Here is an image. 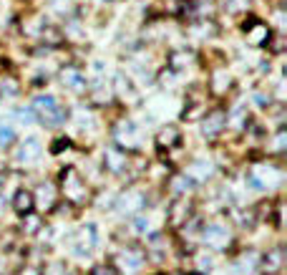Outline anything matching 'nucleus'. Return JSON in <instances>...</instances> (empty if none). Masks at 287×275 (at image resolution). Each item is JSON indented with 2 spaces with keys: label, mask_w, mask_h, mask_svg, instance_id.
I'll use <instances>...</instances> for the list:
<instances>
[{
  "label": "nucleus",
  "mask_w": 287,
  "mask_h": 275,
  "mask_svg": "<svg viewBox=\"0 0 287 275\" xmlns=\"http://www.w3.org/2000/svg\"><path fill=\"white\" fill-rule=\"evenodd\" d=\"M31 109L35 111V119H38V121L48 124V126H58V124L65 121V109L58 103V99L51 96V94H40V96H35Z\"/></svg>",
  "instance_id": "1"
},
{
  "label": "nucleus",
  "mask_w": 287,
  "mask_h": 275,
  "mask_svg": "<svg viewBox=\"0 0 287 275\" xmlns=\"http://www.w3.org/2000/svg\"><path fill=\"white\" fill-rule=\"evenodd\" d=\"M61 189H63L65 200L73 202V205H83L86 197H88V187L73 167H65L61 172Z\"/></svg>",
  "instance_id": "2"
},
{
  "label": "nucleus",
  "mask_w": 287,
  "mask_h": 275,
  "mask_svg": "<svg viewBox=\"0 0 287 275\" xmlns=\"http://www.w3.org/2000/svg\"><path fill=\"white\" fill-rule=\"evenodd\" d=\"M116 265L124 270V273H136L141 265H144V250L139 247H126L116 255Z\"/></svg>",
  "instance_id": "3"
},
{
  "label": "nucleus",
  "mask_w": 287,
  "mask_h": 275,
  "mask_svg": "<svg viewBox=\"0 0 287 275\" xmlns=\"http://www.w3.org/2000/svg\"><path fill=\"white\" fill-rule=\"evenodd\" d=\"M227 121H229V116H227V111L224 109H214V111H209L207 116H204V126H202V132H204V137H217V134H222L224 132V126H227Z\"/></svg>",
  "instance_id": "4"
},
{
  "label": "nucleus",
  "mask_w": 287,
  "mask_h": 275,
  "mask_svg": "<svg viewBox=\"0 0 287 275\" xmlns=\"http://www.w3.org/2000/svg\"><path fill=\"white\" fill-rule=\"evenodd\" d=\"M202 240H204L209 247H214V250H222V247H227V242H229V227H224V225H209V227L202 232Z\"/></svg>",
  "instance_id": "5"
},
{
  "label": "nucleus",
  "mask_w": 287,
  "mask_h": 275,
  "mask_svg": "<svg viewBox=\"0 0 287 275\" xmlns=\"http://www.w3.org/2000/svg\"><path fill=\"white\" fill-rule=\"evenodd\" d=\"M103 164H106L108 172L119 174V172H124L126 164H128V154L121 149V146H108V149L103 152Z\"/></svg>",
  "instance_id": "6"
},
{
  "label": "nucleus",
  "mask_w": 287,
  "mask_h": 275,
  "mask_svg": "<svg viewBox=\"0 0 287 275\" xmlns=\"http://www.w3.org/2000/svg\"><path fill=\"white\" fill-rule=\"evenodd\" d=\"M61 81H63V86H68L71 91H86V76L76 66H65L61 71Z\"/></svg>",
  "instance_id": "7"
},
{
  "label": "nucleus",
  "mask_w": 287,
  "mask_h": 275,
  "mask_svg": "<svg viewBox=\"0 0 287 275\" xmlns=\"http://www.w3.org/2000/svg\"><path fill=\"white\" fill-rule=\"evenodd\" d=\"M146 205V197H144V192H139V189H128V192L119 200V209L121 212H136V209H141Z\"/></svg>",
  "instance_id": "8"
},
{
  "label": "nucleus",
  "mask_w": 287,
  "mask_h": 275,
  "mask_svg": "<svg viewBox=\"0 0 287 275\" xmlns=\"http://www.w3.org/2000/svg\"><path fill=\"white\" fill-rule=\"evenodd\" d=\"M116 139H119L121 146H131V149H134V146H139V126L131 124V121L121 124L116 129Z\"/></svg>",
  "instance_id": "9"
},
{
  "label": "nucleus",
  "mask_w": 287,
  "mask_h": 275,
  "mask_svg": "<svg viewBox=\"0 0 287 275\" xmlns=\"http://www.w3.org/2000/svg\"><path fill=\"white\" fill-rule=\"evenodd\" d=\"M189 215H191L189 202H187V200H176V202L171 205V209H169V222H171L174 227H182V225H187Z\"/></svg>",
  "instance_id": "10"
},
{
  "label": "nucleus",
  "mask_w": 287,
  "mask_h": 275,
  "mask_svg": "<svg viewBox=\"0 0 287 275\" xmlns=\"http://www.w3.org/2000/svg\"><path fill=\"white\" fill-rule=\"evenodd\" d=\"M35 207V197L28 192V189H18L15 197H13V209L18 215H31Z\"/></svg>",
  "instance_id": "11"
},
{
  "label": "nucleus",
  "mask_w": 287,
  "mask_h": 275,
  "mask_svg": "<svg viewBox=\"0 0 287 275\" xmlns=\"http://www.w3.org/2000/svg\"><path fill=\"white\" fill-rule=\"evenodd\" d=\"M114 83H116V91L121 94V99H126L128 103H136V101H139V94H136V89H134V83H131L124 73H119V76L114 78Z\"/></svg>",
  "instance_id": "12"
},
{
  "label": "nucleus",
  "mask_w": 287,
  "mask_h": 275,
  "mask_svg": "<svg viewBox=\"0 0 287 275\" xmlns=\"http://www.w3.org/2000/svg\"><path fill=\"white\" fill-rule=\"evenodd\" d=\"M282 260H285L282 250H280V247H275V250H270L267 255H264V260H262V270L267 273V275H275V273H280Z\"/></svg>",
  "instance_id": "13"
},
{
  "label": "nucleus",
  "mask_w": 287,
  "mask_h": 275,
  "mask_svg": "<svg viewBox=\"0 0 287 275\" xmlns=\"http://www.w3.org/2000/svg\"><path fill=\"white\" fill-rule=\"evenodd\" d=\"M38 154H40V141H38L35 137L26 139L23 146L18 149V159H20V162H33V159H38Z\"/></svg>",
  "instance_id": "14"
},
{
  "label": "nucleus",
  "mask_w": 287,
  "mask_h": 275,
  "mask_svg": "<svg viewBox=\"0 0 287 275\" xmlns=\"http://www.w3.org/2000/svg\"><path fill=\"white\" fill-rule=\"evenodd\" d=\"M245 31H247V38H250V43H252V46H262L264 40L270 38L267 26H262V23H257V26H247Z\"/></svg>",
  "instance_id": "15"
},
{
  "label": "nucleus",
  "mask_w": 287,
  "mask_h": 275,
  "mask_svg": "<svg viewBox=\"0 0 287 275\" xmlns=\"http://www.w3.org/2000/svg\"><path fill=\"white\" fill-rule=\"evenodd\" d=\"M157 144L159 146H176L179 144V132L174 126H164V129L157 134Z\"/></svg>",
  "instance_id": "16"
},
{
  "label": "nucleus",
  "mask_w": 287,
  "mask_h": 275,
  "mask_svg": "<svg viewBox=\"0 0 287 275\" xmlns=\"http://www.w3.org/2000/svg\"><path fill=\"white\" fill-rule=\"evenodd\" d=\"M189 63H191V53H189V51H171V56H169V66H171L174 71L187 69Z\"/></svg>",
  "instance_id": "17"
},
{
  "label": "nucleus",
  "mask_w": 287,
  "mask_h": 275,
  "mask_svg": "<svg viewBox=\"0 0 287 275\" xmlns=\"http://www.w3.org/2000/svg\"><path fill=\"white\" fill-rule=\"evenodd\" d=\"M38 205H40L43 209H53V205H56V192H53L51 184H40V189H38Z\"/></svg>",
  "instance_id": "18"
},
{
  "label": "nucleus",
  "mask_w": 287,
  "mask_h": 275,
  "mask_svg": "<svg viewBox=\"0 0 287 275\" xmlns=\"http://www.w3.org/2000/svg\"><path fill=\"white\" fill-rule=\"evenodd\" d=\"M212 86H214L217 94L227 91V89H229V73H227L224 69H214V71H212Z\"/></svg>",
  "instance_id": "19"
},
{
  "label": "nucleus",
  "mask_w": 287,
  "mask_h": 275,
  "mask_svg": "<svg viewBox=\"0 0 287 275\" xmlns=\"http://www.w3.org/2000/svg\"><path fill=\"white\" fill-rule=\"evenodd\" d=\"M171 189L176 195H182V192H187V189H191V179L187 174H176V177H171Z\"/></svg>",
  "instance_id": "20"
},
{
  "label": "nucleus",
  "mask_w": 287,
  "mask_h": 275,
  "mask_svg": "<svg viewBox=\"0 0 287 275\" xmlns=\"http://www.w3.org/2000/svg\"><path fill=\"white\" fill-rule=\"evenodd\" d=\"M20 94V89H18V81H13V78H3V83H0V96H5V99H13V96H18Z\"/></svg>",
  "instance_id": "21"
},
{
  "label": "nucleus",
  "mask_w": 287,
  "mask_h": 275,
  "mask_svg": "<svg viewBox=\"0 0 287 275\" xmlns=\"http://www.w3.org/2000/svg\"><path fill=\"white\" fill-rule=\"evenodd\" d=\"M212 174V167L207 164V162H194V167H191V174H189V179L191 177H196V179H207Z\"/></svg>",
  "instance_id": "22"
},
{
  "label": "nucleus",
  "mask_w": 287,
  "mask_h": 275,
  "mask_svg": "<svg viewBox=\"0 0 287 275\" xmlns=\"http://www.w3.org/2000/svg\"><path fill=\"white\" fill-rule=\"evenodd\" d=\"M15 141V132L13 126H0V146H8Z\"/></svg>",
  "instance_id": "23"
},
{
  "label": "nucleus",
  "mask_w": 287,
  "mask_h": 275,
  "mask_svg": "<svg viewBox=\"0 0 287 275\" xmlns=\"http://www.w3.org/2000/svg\"><path fill=\"white\" fill-rule=\"evenodd\" d=\"M38 227H40V220L31 212V215H26V222H23V230L28 232V235H35L38 232Z\"/></svg>",
  "instance_id": "24"
},
{
  "label": "nucleus",
  "mask_w": 287,
  "mask_h": 275,
  "mask_svg": "<svg viewBox=\"0 0 287 275\" xmlns=\"http://www.w3.org/2000/svg\"><path fill=\"white\" fill-rule=\"evenodd\" d=\"M108 99H111V91H108V86H98V89H94V101L103 103V101H108Z\"/></svg>",
  "instance_id": "25"
},
{
  "label": "nucleus",
  "mask_w": 287,
  "mask_h": 275,
  "mask_svg": "<svg viewBox=\"0 0 287 275\" xmlns=\"http://www.w3.org/2000/svg\"><path fill=\"white\" fill-rule=\"evenodd\" d=\"M91 275H116V270L108 265H96V268H91Z\"/></svg>",
  "instance_id": "26"
},
{
  "label": "nucleus",
  "mask_w": 287,
  "mask_h": 275,
  "mask_svg": "<svg viewBox=\"0 0 287 275\" xmlns=\"http://www.w3.org/2000/svg\"><path fill=\"white\" fill-rule=\"evenodd\" d=\"M275 149L280 152V149H285V129H280L277 132V137H275Z\"/></svg>",
  "instance_id": "27"
},
{
  "label": "nucleus",
  "mask_w": 287,
  "mask_h": 275,
  "mask_svg": "<svg viewBox=\"0 0 287 275\" xmlns=\"http://www.w3.org/2000/svg\"><path fill=\"white\" fill-rule=\"evenodd\" d=\"M63 149H68V139H58V141L53 144V152H56V154L63 152Z\"/></svg>",
  "instance_id": "28"
},
{
  "label": "nucleus",
  "mask_w": 287,
  "mask_h": 275,
  "mask_svg": "<svg viewBox=\"0 0 287 275\" xmlns=\"http://www.w3.org/2000/svg\"><path fill=\"white\" fill-rule=\"evenodd\" d=\"M136 230H139V232L149 230V217H139V220H136Z\"/></svg>",
  "instance_id": "29"
},
{
  "label": "nucleus",
  "mask_w": 287,
  "mask_h": 275,
  "mask_svg": "<svg viewBox=\"0 0 287 275\" xmlns=\"http://www.w3.org/2000/svg\"><path fill=\"white\" fill-rule=\"evenodd\" d=\"M20 275H40V270H38L35 265H28V268L20 270Z\"/></svg>",
  "instance_id": "30"
},
{
  "label": "nucleus",
  "mask_w": 287,
  "mask_h": 275,
  "mask_svg": "<svg viewBox=\"0 0 287 275\" xmlns=\"http://www.w3.org/2000/svg\"><path fill=\"white\" fill-rule=\"evenodd\" d=\"M166 3H169V13H179V10H182V8H179L182 0H166Z\"/></svg>",
  "instance_id": "31"
}]
</instances>
